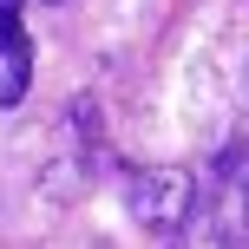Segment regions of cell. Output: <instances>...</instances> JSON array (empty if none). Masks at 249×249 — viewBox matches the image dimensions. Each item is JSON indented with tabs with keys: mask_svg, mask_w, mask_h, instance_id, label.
<instances>
[{
	"mask_svg": "<svg viewBox=\"0 0 249 249\" xmlns=\"http://www.w3.org/2000/svg\"><path fill=\"white\" fill-rule=\"evenodd\" d=\"M177 249H243V243H236V223H230V216H216V210L197 203V216L184 223V243Z\"/></svg>",
	"mask_w": 249,
	"mask_h": 249,
	"instance_id": "3",
	"label": "cell"
},
{
	"mask_svg": "<svg viewBox=\"0 0 249 249\" xmlns=\"http://www.w3.org/2000/svg\"><path fill=\"white\" fill-rule=\"evenodd\" d=\"M197 177L190 171H138L131 177V216L144 230H184L197 216Z\"/></svg>",
	"mask_w": 249,
	"mask_h": 249,
	"instance_id": "1",
	"label": "cell"
},
{
	"mask_svg": "<svg viewBox=\"0 0 249 249\" xmlns=\"http://www.w3.org/2000/svg\"><path fill=\"white\" fill-rule=\"evenodd\" d=\"M46 7H53V0H46Z\"/></svg>",
	"mask_w": 249,
	"mask_h": 249,
	"instance_id": "4",
	"label": "cell"
},
{
	"mask_svg": "<svg viewBox=\"0 0 249 249\" xmlns=\"http://www.w3.org/2000/svg\"><path fill=\"white\" fill-rule=\"evenodd\" d=\"M20 7L26 0H0V112H13L33 86V46H26Z\"/></svg>",
	"mask_w": 249,
	"mask_h": 249,
	"instance_id": "2",
	"label": "cell"
}]
</instances>
